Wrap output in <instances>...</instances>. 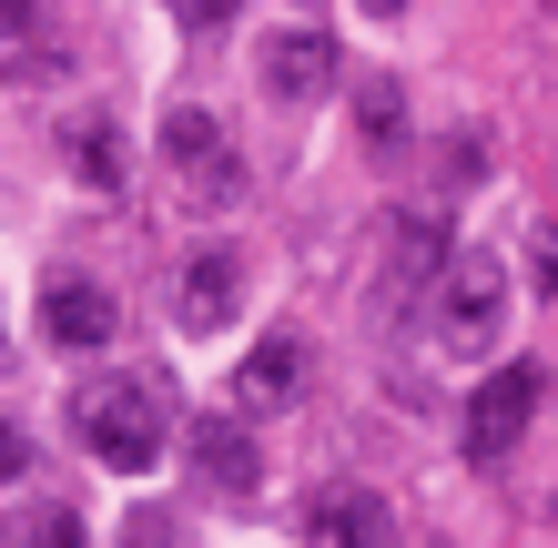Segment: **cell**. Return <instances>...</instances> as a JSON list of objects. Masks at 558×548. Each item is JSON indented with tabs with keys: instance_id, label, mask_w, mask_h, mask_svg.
I'll use <instances>...</instances> for the list:
<instances>
[{
	"instance_id": "e0dca14e",
	"label": "cell",
	"mask_w": 558,
	"mask_h": 548,
	"mask_svg": "<svg viewBox=\"0 0 558 548\" xmlns=\"http://www.w3.org/2000/svg\"><path fill=\"white\" fill-rule=\"evenodd\" d=\"M529 254H538V284L558 295V234H529Z\"/></svg>"
},
{
	"instance_id": "6da1fadb",
	"label": "cell",
	"mask_w": 558,
	"mask_h": 548,
	"mask_svg": "<svg viewBox=\"0 0 558 548\" xmlns=\"http://www.w3.org/2000/svg\"><path fill=\"white\" fill-rule=\"evenodd\" d=\"M162 416H173V406H162V386L153 376H92L82 386V397H72V437L92 447V458H102V467H122V477H143L153 458H162Z\"/></svg>"
},
{
	"instance_id": "30bf717a",
	"label": "cell",
	"mask_w": 558,
	"mask_h": 548,
	"mask_svg": "<svg viewBox=\"0 0 558 548\" xmlns=\"http://www.w3.org/2000/svg\"><path fill=\"white\" fill-rule=\"evenodd\" d=\"M0 72H51V11L41 0H0Z\"/></svg>"
},
{
	"instance_id": "7a4b0ae2",
	"label": "cell",
	"mask_w": 558,
	"mask_h": 548,
	"mask_svg": "<svg viewBox=\"0 0 558 548\" xmlns=\"http://www.w3.org/2000/svg\"><path fill=\"white\" fill-rule=\"evenodd\" d=\"M162 173H173V193H183L193 214L244 204V163H234V143H223V122L204 102H173V112H162Z\"/></svg>"
},
{
	"instance_id": "ba28073f",
	"label": "cell",
	"mask_w": 558,
	"mask_h": 548,
	"mask_svg": "<svg viewBox=\"0 0 558 548\" xmlns=\"http://www.w3.org/2000/svg\"><path fill=\"white\" fill-rule=\"evenodd\" d=\"M112 326H122V315H112V295H102L92 275H51V284H41V336H51V345L92 356V345H102Z\"/></svg>"
},
{
	"instance_id": "7c38bea8",
	"label": "cell",
	"mask_w": 558,
	"mask_h": 548,
	"mask_svg": "<svg viewBox=\"0 0 558 548\" xmlns=\"http://www.w3.org/2000/svg\"><path fill=\"white\" fill-rule=\"evenodd\" d=\"M294 376H305V356H294V336H275V345H254V356H244L234 397L244 406H275V397H294Z\"/></svg>"
},
{
	"instance_id": "ac0fdd59",
	"label": "cell",
	"mask_w": 558,
	"mask_h": 548,
	"mask_svg": "<svg viewBox=\"0 0 558 548\" xmlns=\"http://www.w3.org/2000/svg\"><path fill=\"white\" fill-rule=\"evenodd\" d=\"M133 548H162V519H133Z\"/></svg>"
},
{
	"instance_id": "3957f363",
	"label": "cell",
	"mask_w": 558,
	"mask_h": 548,
	"mask_svg": "<svg viewBox=\"0 0 558 548\" xmlns=\"http://www.w3.org/2000/svg\"><path fill=\"white\" fill-rule=\"evenodd\" d=\"M426 326H437L447 356H487V345L508 336V265L457 254V265L437 275V295H426Z\"/></svg>"
},
{
	"instance_id": "ffe728a7",
	"label": "cell",
	"mask_w": 558,
	"mask_h": 548,
	"mask_svg": "<svg viewBox=\"0 0 558 548\" xmlns=\"http://www.w3.org/2000/svg\"><path fill=\"white\" fill-rule=\"evenodd\" d=\"M548 11H558V0H548Z\"/></svg>"
},
{
	"instance_id": "8fae6325",
	"label": "cell",
	"mask_w": 558,
	"mask_h": 548,
	"mask_svg": "<svg viewBox=\"0 0 558 548\" xmlns=\"http://www.w3.org/2000/svg\"><path fill=\"white\" fill-rule=\"evenodd\" d=\"M72 183H82V193H122V133H112L102 112L72 122Z\"/></svg>"
},
{
	"instance_id": "9c48e42d",
	"label": "cell",
	"mask_w": 558,
	"mask_h": 548,
	"mask_svg": "<svg viewBox=\"0 0 558 548\" xmlns=\"http://www.w3.org/2000/svg\"><path fill=\"white\" fill-rule=\"evenodd\" d=\"M305 548H386V498L376 488H325V498H305Z\"/></svg>"
},
{
	"instance_id": "277c9868",
	"label": "cell",
	"mask_w": 558,
	"mask_h": 548,
	"mask_svg": "<svg viewBox=\"0 0 558 548\" xmlns=\"http://www.w3.org/2000/svg\"><path fill=\"white\" fill-rule=\"evenodd\" d=\"M162 305H173L183 336H223V326H234V305H244V265H234L223 244L183 254V265H173V295H162Z\"/></svg>"
},
{
	"instance_id": "4fadbf2b",
	"label": "cell",
	"mask_w": 558,
	"mask_h": 548,
	"mask_svg": "<svg viewBox=\"0 0 558 548\" xmlns=\"http://www.w3.org/2000/svg\"><path fill=\"white\" fill-rule=\"evenodd\" d=\"M11 548H92V538L61 498H31V508H11Z\"/></svg>"
},
{
	"instance_id": "52a82bcc",
	"label": "cell",
	"mask_w": 558,
	"mask_h": 548,
	"mask_svg": "<svg viewBox=\"0 0 558 548\" xmlns=\"http://www.w3.org/2000/svg\"><path fill=\"white\" fill-rule=\"evenodd\" d=\"M193 467H204L214 498H254L265 488V447H254L244 416H204V427H193Z\"/></svg>"
},
{
	"instance_id": "9a60e30c",
	"label": "cell",
	"mask_w": 558,
	"mask_h": 548,
	"mask_svg": "<svg viewBox=\"0 0 558 548\" xmlns=\"http://www.w3.org/2000/svg\"><path fill=\"white\" fill-rule=\"evenodd\" d=\"M234 11H244V0H173L183 31H214V21H234Z\"/></svg>"
},
{
	"instance_id": "5bb4252c",
	"label": "cell",
	"mask_w": 558,
	"mask_h": 548,
	"mask_svg": "<svg viewBox=\"0 0 558 548\" xmlns=\"http://www.w3.org/2000/svg\"><path fill=\"white\" fill-rule=\"evenodd\" d=\"M366 133H376V143H397V133H407V102H397V82H366Z\"/></svg>"
},
{
	"instance_id": "5b68a950",
	"label": "cell",
	"mask_w": 558,
	"mask_h": 548,
	"mask_svg": "<svg viewBox=\"0 0 558 548\" xmlns=\"http://www.w3.org/2000/svg\"><path fill=\"white\" fill-rule=\"evenodd\" d=\"M254 82H265L275 102H315V92H336V41H325L315 21H284V31H265V51H254Z\"/></svg>"
},
{
	"instance_id": "d6986e66",
	"label": "cell",
	"mask_w": 558,
	"mask_h": 548,
	"mask_svg": "<svg viewBox=\"0 0 558 548\" xmlns=\"http://www.w3.org/2000/svg\"><path fill=\"white\" fill-rule=\"evenodd\" d=\"M355 11H376V21H397V11H407V0H355Z\"/></svg>"
},
{
	"instance_id": "2e32d148",
	"label": "cell",
	"mask_w": 558,
	"mask_h": 548,
	"mask_svg": "<svg viewBox=\"0 0 558 548\" xmlns=\"http://www.w3.org/2000/svg\"><path fill=\"white\" fill-rule=\"evenodd\" d=\"M21 458H31V447H21V427H11V416H0V488H21Z\"/></svg>"
},
{
	"instance_id": "8992f818",
	"label": "cell",
	"mask_w": 558,
	"mask_h": 548,
	"mask_svg": "<svg viewBox=\"0 0 558 548\" xmlns=\"http://www.w3.org/2000/svg\"><path fill=\"white\" fill-rule=\"evenodd\" d=\"M529 416H538V376H529V366L487 376L477 397H468V458H477V467H498L508 447L529 437Z\"/></svg>"
}]
</instances>
